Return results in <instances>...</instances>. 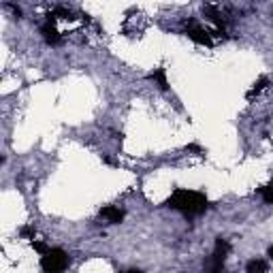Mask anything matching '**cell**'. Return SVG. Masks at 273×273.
I'll list each match as a JSON object with an SVG mask.
<instances>
[{
    "mask_svg": "<svg viewBox=\"0 0 273 273\" xmlns=\"http://www.w3.org/2000/svg\"><path fill=\"white\" fill-rule=\"evenodd\" d=\"M246 271L248 273H264V271H267V262L260 260V258H252L250 262H248Z\"/></svg>",
    "mask_w": 273,
    "mask_h": 273,
    "instance_id": "obj_8",
    "label": "cell"
},
{
    "mask_svg": "<svg viewBox=\"0 0 273 273\" xmlns=\"http://www.w3.org/2000/svg\"><path fill=\"white\" fill-rule=\"evenodd\" d=\"M258 194L262 196V200H264L267 205H273V182L267 184V186H262V188L258 190Z\"/></svg>",
    "mask_w": 273,
    "mask_h": 273,
    "instance_id": "obj_10",
    "label": "cell"
},
{
    "mask_svg": "<svg viewBox=\"0 0 273 273\" xmlns=\"http://www.w3.org/2000/svg\"><path fill=\"white\" fill-rule=\"evenodd\" d=\"M148 77L152 79V82H156V84H158L160 90H168V82H166V68H164V66L156 68L154 73H150Z\"/></svg>",
    "mask_w": 273,
    "mask_h": 273,
    "instance_id": "obj_7",
    "label": "cell"
},
{
    "mask_svg": "<svg viewBox=\"0 0 273 273\" xmlns=\"http://www.w3.org/2000/svg\"><path fill=\"white\" fill-rule=\"evenodd\" d=\"M269 258H271V260H273V246H271V248H269Z\"/></svg>",
    "mask_w": 273,
    "mask_h": 273,
    "instance_id": "obj_15",
    "label": "cell"
},
{
    "mask_svg": "<svg viewBox=\"0 0 273 273\" xmlns=\"http://www.w3.org/2000/svg\"><path fill=\"white\" fill-rule=\"evenodd\" d=\"M186 34H188L194 43H198V45H207V47H212V45H214L212 36H210V32H207L205 28L196 26V24L192 22V20L188 22V30H186Z\"/></svg>",
    "mask_w": 273,
    "mask_h": 273,
    "instance_id": "obj_4",
    "label": "cell"
},
{
    "mask_svg": "<svg viewBox=\"0 0 273 273\" xmlns=\"http://www.w3.org/2000/svg\"><path fill=\"white\" fill-rule=\"evenodd\" d=\"M32 248H34L38 254H47L52 250V248H47V244H43V242H32Z\"/></svg>",
    "mask_w": 273,
    "mask_h": 273,
    "instance_id": "obj_11",
    "label": "cell"
},
{
    "mask_svg": "<svg viewBox=\"0 0 273 273\" xmlns=\"http://www.w3.org/2000/svg\"><path fill=\"white\" fill-rule=\"evenodd\" d=\"M230 252V244L226 242V239L218 237L216 239V248H214V254L210 262L205 264L203 273H222L224 271V260H226V254Z\"/></svg>",
    "mask_w": 273,
    "mask_h": 273,
    "instance_id": "obj_3",
    "label": "cell"
},
{
    "mask_svg": "<svg viewBox=\"0 0 273 273\" xmlns=\"http://www.w3.org/2000/svg\"><path fill=\"white\" fill-rule=\"evenodd\" d=\"M102 162H107V164H111V166H118V162L114 158H109V156H102Z\"/></svg>",
    "mask_w": 273,
    "mask_h": 273,
    "instance_id": "obj_13",
    "label": "cell"
},
{
    "mask_svg": "<svg viewBox=\"0 0 273 273\" xmlns=\"http://www.w3.org/2000/svg\"><path fill=\"white\" fill-rule=\"evenodd\" d=\"M164 205L171 207V210H178L182 214H186V216H198L210 207V200H207V196L203 192L178 188V190H173V194L164 200Z\"/></svg>",
    "mask_w": 273,
    "mask_h": 273,
    "instance_id": "obj_1",
    "label": "cell"
},
{
    "mask_svg": "<svg viewBox=\"0 0 273 273\" xmlns=\"http://www.w3.org/2000/svg\"><path fill=\"white\" fill-rule=\"evenodd\" d=\"M100 216L105 220H109L111 224H120L124 220V212L120 207H105V210H100Z\"/></svg>",
    "mask_w": 273,
    "mask_h": 273,
    "instance_id": "obj_6",
    "label": "cell"
},
{
    "mask_svg": "<svg viewBox=\"0 0 273 273\" xmlns=\"http://www.w3.org/2000/svg\"><path fill=\"white\" fill-rule=\"evenodd\" d=\"M70 258L68 254L60 250V248H52L47 254L41 256V269L43 273H64L68 269Z\"/></svg>",
    "mask_w": 273,
    "mask_h": 273,
    "instance_id": "obj_2",
    "label": "cell"
},
{
    "mask_svg": "<svg viewBox=\"0 0 273 273\" xmlns=\"http://www.w3.org/2000/svg\"><path fill=\"white\" fill-rule=\"evenodd\" d=\"M41 34H43V38H45V43L47 45H52V47H58L60 43H62V36H60V32L54 28V24H50L47 22L45 26L41 28Z\"/></svg>",
    "mask_w": 273,
    "mask_h": 273,
    "instance_id": "obj_5",
    "label": "cell"
},
{
    "mask_svg": "<svg viewBox=\"0 0 273 273\" xmlns=\"http://www.w3.org/2000/svg\"><path fill=\"white\" fill-rule=\"evenodd\" d=\"M267 86H269V77H260L258 82L254 84V88H252V90L248 92V98H254V96L258 94V92H262V90H264V88H267Z\"/></svg>",
    "mask_w": 273,
    "mask_h": 273,
    "instance_id": "obj_9",
    "label": "cell"
},
{
    "mask_svg": "<svg viewBox=\"0 0 273 273\" xmlns=\"http://www.w3.org/2000/svg\"><path fill=\"white\" fill-rule=\"evenodd\" d=\"M20 235L22 237H26V239H34V235H36V230L32 228V226H22V230H20Z\"/></svg>",
    "mask_w": 273,
    "mask_h": 273,
    "instance_id": "obj_12",
    "label": "cell"
},
{
    "mask_svg": "<svg viewBox=\"0 0 273 273\" xmlns=\"http://www.w3.org/2000/svg\"><path fill=\"white\" fill-rule=\"evenodd\" d=\"M124 273H143L141 269H128V271H124Z\"/></svg>",
    "mask_w": 273,
    "mask_h": 273,
    "instance_id": "obj_14",
    "label": "cell"
}]
</instances>
